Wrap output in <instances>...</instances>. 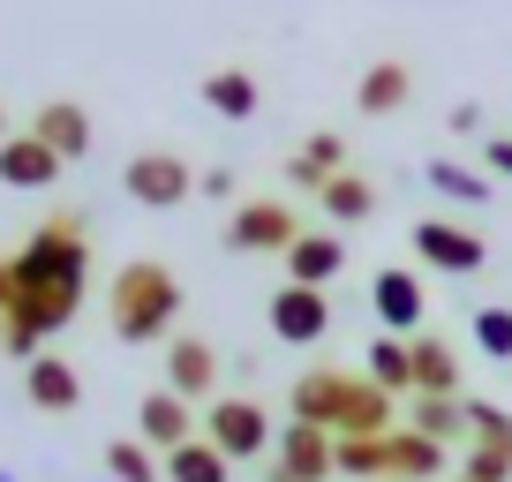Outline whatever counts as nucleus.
<instances>
[{
  "mask_svg": "<svg viewBox=\"0 0 512 482\" xmlns=\"http://www.w3.org/2000/svg\"><path fill=\"white\" fill-rule=\"evenodd\" d=\"M452 129H460V136L482 129V106H475V98H467V106H452Z\"/></svg>",
  "mask_w": 512,
  "mask_h": 482,
  "instance_id": "34",
  "label": "nucleus"
},
{
  "mask_svg": "<svg viewBox=\"0 0 512 482\" xmlns=\"http://www.w3.org/2000/svg\"><path fill=\"white\" fill-rule=\"evenodd\" d=\"M422 181H430V189L445 196V204H460V211H482V204H490V174H482V166L430 159V166H422Z\"/></svg>",
  "mask_w": 512,
  "mask_h": 482,
  "instance_id": "24",
  "label": "nucleus"
},
{
  "mask_svg": "<svg viewBox=\"0 0 512 482\" xmlns=\"http://www.w3.org/2000/svg\"><path fill=\"white\" fill-rule=\"evenodd\" d=\"M482 174H505L512 181V136H482Z\"/></svg>",
  "mask_w": 512,
  "mask_h": 482,
  "instance_id": "32",
  "label": "nucleus"
},
{
  "mask_svg": "<svg viewBox=\"0 0 512 482\" xmlns=\"http://www.w3.org/2000/svg\"><path fill=\"white\" fill-rule=\"evenodd\" d=\"M121 189L144 211H174V204L196 196V166L181 159V151H136V159L121 166Z\"/></svg>",
  "mask_w": 512,
  "mask_h": 482,
  "instance_id": "9",
  "label": "nucleus"
},
{
  "mask_svg": "<svg viewBox=\"0 0 512 482\" xmlns=\"http://www.w3.org/2000/svg\"><path fill=\"white\" fill-rule=\"evenodd\" d=\"M61 174H68V159L53 144H38L31 129H16L0 144V189H53Z\"/></svg>",
  "mask_w": 512,
  "mask_h": 482,
  "instance_id": "15",
  "label": "nucleus"
},
{
  "mask_svg": "<svg viewBox=\"0 0 512 482\" xmlns=\"http://www.w3.org/2000/svg\"><path fill=\"white\" fill-rule=\"evenodd\" d=\"M407 249H415L430 272H445V279H475L482 264H490V241L475 234V226H460V219H445V211H430V219H415L407 226Z\"/></svg>",
  "mask_w": 512,
  "mask_h": 482,
  "instance_id": "5",
  "label": "nucleus"
},
{
  "mask_svg": "<svg viewBox=\"0 0 512 482\" xmlns=\"http://www.w3.org/2000/svg\"><path fill=\"white\" fill-rule=\"evenodd\" d=\"M467 445L512 452V407H497V400H467Z\"/></svg>",
  "mask_w": 512,
  "mask_h": 482,
  "instance_id": "28",
  "label": "nucleus"
},
{
  "mask_svg": "<svg viewBox=\"0 0 512 482\" xmlns=\"http://www.w3.org/2000/svg\"><path fill=\"white\" fill-rule=\"evenodd\" d=\"M279 264H287L294 287H332V279L347 272V241H339L332 226H302V234H294V249H287Z\"/></svg>",
  "mask_w": 512,
  "mask_h": 482,
  "instance_id": "14",
  "label": "nucleus"
},
{
  "mask_svg": "<svg viewBox=\"0 0 512 482\" xmlns=\"http://www.w3.org/2000/svg\"><path fill=\"white\" fill-rule=\"evenodd\" d=\"M8 136H16V129H8V106H0V144H8Z\"/></svg>",
  "mask_w": 512,
  "mask_h": 482,
  "instance_id": "36",
  "label": "nucleus"
},
{
  "mask_svg": "<svg viewBox=\"0 0 512 482\" xmlns=\"http://www.w3.org/2000/svg\"><path fill=\"white\" fill-rule=\"evenodd\" d=\"M204 437L226 452V460H272V445H279V422H272V407L256 400V392H219V400L204 407Z\"/></svg>",
  "mask_w": 512,
  "mask_h": 482,
  "instance_id": "3",
  "label": "nucleus"
},
{
  "mask_svg": "<svg viewBox=\"0 0 512 482\" xmlns=\"http://www.w3.org/2000/svg\"><path fill=\"white\" fill-rule=\"evenodd\" d=\"M339 475L384 482V437H339Z\"/></svg>",
  "mask_w": 512,
  "mask_h": 482,
  "instance_id": "30",
  "label": "nucleus"
},
{
  "mask_svg": "<svg viewBox=\"0 0 512 482\" xmlns=\"http://www.w3.org/2000/svg\"><path fill=\"white\" fill-rule=\"evenodd\" d=\"M8 272H16V302L0 309V354L31 362V354H46L53 332L76 324L83 294H91V219L68 204L46 211L8 257Z\"/></svg>",
  "mask_w": 512,
  "mask_h": 482,
  "instance_id": "1",
  "label": "nucleus"
},
{
  "mask_svg": "<svg viewBox=\"0 0 512 482\" xmlns=\"http://www.w3.org/2000/svg\"><path fill=\"white\" fill-rule=\"evenodd\" d=\"M362 377L377 392H392V400L415 392V347H407L400 332H377V339H369V354H362Z\"/></svg>",
  "mask_w": 512,
  "mask_h": 482,
  "instance_id": "22",
  "label": "nucleus"
},
{
  "mask_svg": "<svg viewBox=\"0 0 512 482\" xmlns=\"http://www.w3.org/2000/svg\"><path fill=\"white\" fill-rule=\"evenodd\" d=\"M16 302V272H8V257H0V309Z\"/></svg>",
  "mask_w": 512,
  "mask_h": 482,
  "instance_id": "35",
  "label": "nucleus"
},
{
  "mask_svg": "<svg viewBox=\"0 0 512 482\" xmlns=\"http://www.w3.org/2000/svg\"><path fill=\"white\" fill-rule=\"evenodd\" d=\"M136 437H144L151 452H174V445H189V437H204V415H196L181 392H144L136 400Z\"/></svg>",
  "mask_w": 512,
  "mask_h": 482,
  "instance_id": "12",
  "label": "nucleus"
},
{
  "mask_svg": "<svg viewBox=\"0 0 512 482\" xmlns=\"http://www.w3.org/2000/svg\"><path fill=\"white\" fill-rule=\"evenodd\" d=\"M166 392H181L189 407L219 400V347L204 332H174L166 339Z\"/></svg>",
  "mask_w": 512,
  "mask_h": 482,
  "instance_id": "10",
  "label": "nucleus"
},
{
  "mask_svg": "<svg viewBox=\"0 0 512 482\" xmlns=\"http://www.w3.org/2000/svg\"><path fill=\"white\" fill-rule=\"evenodd\" d=\"M445 482H467V475H445Z\"/></svg>",
  "mask_w": 512,
  "mask_h": 482,
  "instance_id": "37",
  "label": "nucleus"
},
{
  "mask_svg": "<svg viewBox=\"0 0 512 482\" xmlns=\"http://www.w3.org/2000/svg\"><path fill=\"white\" fill-rule=\"evenodd\" d=\"M407 98H415V68H407V61H369L362 83H354V113H369V121L400 113Z\"/></svg>",
  "mask_w": 512,
  "mask_h": 482,
  "instance_id": "19",
  "label": "nucleus"
},
{
  "mask_svg": "<svg viewBox=\"0 0 512 482\" xmlns=\"http://www.w3.org/2000/svg\"><path fill=\"white\" fill-rule=\"evenodd\" d=\"M415 392H437V400H460V347L445 332H415Z\"/></svg>",
  "mask_w": 512,
  "mask_h": 482,
  "instance_id": "20",
  "label": "nucleus"
},
{
  "mask_svg": "<svg viewBox=\"0 0 512 482\" xmlns=\"http://www.w3.org/2000/svg\"><path fill=\"white\" fill-rule=\"evenodd\" d=\"M332 475H339V437L317 430V422H279L264 482H332Z\"/></svg>",
  "mask_w": 512,
  "mask_h": 482,
  "instance_id": "7",
  "label": "nucleus"
},
{
  "mask_svg": "<svg viewBox=\"0 0 512 482\" xmlns=\"http://www.w3.org/2000/svg\"><path fill=\"white\" fill-rule=\"evenodd\" d=\"M407 430L437 437V445H467V400H437V392H415V400H407Z\"/></svg>",
  "mask_w": 512,
  "mask_h": 482,
  "instance_id": "25",
  "label": "nucleus"
},
{
  "mask_svg": "<svg viewBox=\"0 0 512 482\" xmlns=\"http://www.w3.org/2000/svg\"><path fill=\"white\" fill-rule=\"evenodd\" d=\"M31 136H38V144H53L68 166H76V159H91V144H98L91 113H83L76 98H46V106L31 113Z\"/></svg>",
  "mask_w": 512,
  "mask_h": 482,
  "instance_id": "16",
  "label": "nucleus"
},
{
  "mask_svg": "<svg viewBox=\"0 0 512 482\" xmlns=\"http://www.w3.org/2000/svg\"><path fill=\"white\" fill-rule=\"evenodd\" d=\"M332 174H347V136H332V129H317V136H302V144L287 151V181L302 196H317Z\"/></svg>",
  "mask_w": 512,
  "mask_h": 482,
  "instance_id": "18",
  "label": "nucleus"
},
{
  "mask_svg": "<svg viewBox=\"0 0 512 482\" xmlns=\"http://www.w3.org/2000/svg\"><path fill=\"white\" fill-rule=\"evenodd\" d=\"M174 317H181V279L174 264L159 257H128L121 272L106 279V324L121 347H166L174 339Z\"/></svg>",
  "mask_w": 512,
  "mask_h": 482,
  "instance_id": "2",
  "label": "nucleus"
},
{
  "mask_svg": "<svg viewBox=\"0 0 512 482\" xmlns=\"http://www.w3.org/2000/svg\"><path fill=\"white\" fill-rule=\"evenodd\" d=\"M369 309L384 317V332L415 339L422 317H430V294H422V272H407V264H384L377 279H369Z\"/></svg>",
  "mask_w": 512,
  "mask_h": 482,
  "instance_id": "11",
  "label": "nucleus"
},
{
  "mask_svg": "<svg viewBox=\"0 0 512 482\" xmlns=\"http://www.w3.org/2000/svg\"><path fill=\"white\" fill-rule=\"evenodd\" d=\"M445 475V445L437 437H422V430H392L384 437V482H437Z\"/></svg>",
  "mask_w": 512,
  "mask_h": 482,
  "instance_id": "17",
  "label": "nucleus"
},
{
  "mask_svg": "<svg viewBox=\"0 0 512 482\" xmlns=\"http://www.w3.org/2000/svg\"><path fill=\"white\" fill-rule=\"evenodd\" d=\"M317 204H324V226H362V219H377V181L347 166V174H332L317 189Z\"/></svg>",
  "mask_w": 512,
  "mask_h": 482,
  "instance_id": "23",
  "label": "nucleus"
},
{
  "mask_svg": "<svg viewBox=\"0 0 512 482\" xmlns=\"http://www.w3.org/2000/svg\"><path fill=\"white\" fill-rule=\"evenodd\" d=\"M264 324H272L279 347H324V332H332V287H294V279H279L272 302H264Z\"/></svg>",
  "mask_w": 512,
  "mask_h": 482,
  "instance_id": "8",
  "label": "nucleus"
},
{
  "mask_svg": "<svg viewBox=\"0 0 512 482\" xmlns=\"http://www.w3.org/2000/svg\"><path fill=\"white\" fill-rule=\"evenodd\" d=\"M467 482H512V452H490V445H467V460L452 467Z\"/></svg>",
  "mask_w": 512,
  "mask_h": 482,
  "instance_id": "31",
  "label": "nucleus"
},
{
  "mask_svg": "<svg viewBox=\"0 0 512 482\" xmlns=\"http://www.w3.org/2000/svg\"><path fill=\"white\" fill-rule=\"evenodd\" d=\"M475 347L490 354V362H512V309L505 302H482L475 309Z\"/></svg>",
  "mask_w": 512,
  "mask_h": 482,
  "instance_id": "29",
  "label": "nucleus"
},
{
  "mask_svg": "<svg viewBox=\"0 0 512 482\" xmlns=\"http://www.w3.org/2000/svg\"><path fill=\"white\" fill-rule=\"evenodd\" d=\"M196 189H204V196H234V174H226V166H204V181H196Z\"/></svg>",
  "mask_w": 512,
  "mask_h": 482,
  "instance_id": "33",
  "label": "nucleus"
},
{
  "mask_svg": "<svg viewBox=\"0 0 512 482\" xmlns=\"http://www.w3.org/2000/svg\"><path fill=\"white\" fill-rule=\"evenodd\" d=\"M106 482H166V452H151L144 437H113L106 445Z\"/></svg>",
  "mask_w": 512,
  "mask_h": 482,
  "instance_id": "27",
  "label": "nucleus"
},
{
  "mask_svg": "<svg viewBox=\"0 0 512 482\" xmlns=\"http://www.w3.org/2000/svg\"><path fill=\"white\" fill-rule=\"evenodd\" d=\"M166 482H234V460L211 437H189V445L166 452Z\"/></svg>",
  "mask_w": 512,
  "mask_h": 482,
  "instance_id": "26",
  "label": "nucleus"
},
{
  "mask_svg": "<svg viewBox=\"0 0 512 482\" xmlns=\"http://www.w3.org/2000/svg\"><path fill=\"white\" fill-rule=\"evenodd\" d=\"M23 400H31L38 415H76L83 407V370L68 354H31V362H23Z\"/></svg>",
  "mask_w": 512,
  "mask_h": 482,
  "instance_id": "13",
  "label": "nucleus"
},
{
  "mask_svg": "<svg viewBox=\"0 0 512 482\" xmlns=\"http://www.w3.org/2000/svg\"><path fill=\"white\" fill-rule=\"evenodd\" d=\"M204 106L219 113V121H256V113H264V83H256L249 68H211L204 76Z\"/></svg>",
  "mask_w": 512,
  "mask_h": 482,
  "instance_id": "21",
  "label": "nucleus"
},
{
  "mask_svg": "<svg viewBox=\"0 0 512 482\" xmlns=\"http://www.w3.org/2000/svg\"><path fill=\"white\" fill-rule=\"evenodd\" d=\"M294 234H302V211L287 196H241L234 219H226V249L234 257H287Z\"/></svg>",
  "mask_w": 512,
  "mask_h": 482,
  "instance_id": "4",
  "label": "nucleus"
},
{
  "mask_svg": "<svg viewBox=\"0 0 512 482\" xmlns=\"http://www.w3.org/2000/svg\"><path fill=\"white\" fill-rule=\"evenodd\" d=\"M354 392H362V370L309 362V370H294V385H287V422H317V430H332V437H339V422H347Z\"/></svg>",
  "mask_w": 512,
  "mask_h": 482,
  "instance_id": "6",
  "label": "nucleus"
}]
</instances>
